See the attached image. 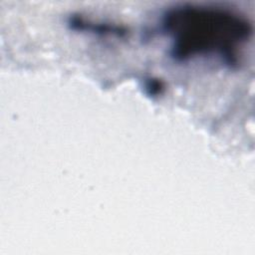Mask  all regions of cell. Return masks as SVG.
Returning a JSON list of instances; mask_svg holds the SVG:
<instances>
[{"instance_id": "6da1fadb", "label": "cell", "mask_w": 255, "mask_h": 255, "mask_svg": "<svg viewBox=\"0 0 255 255\" xmlns=\"http://www.w3.org/2000/svg\"><path fill=\"white\" fill-rule=\"evenodd\" d=\"M161 26L171 41V56L178 61L213 56L235 65L252 35L244 16L210 6H176L163 15Z\"/></svg>"}]
</instances>
